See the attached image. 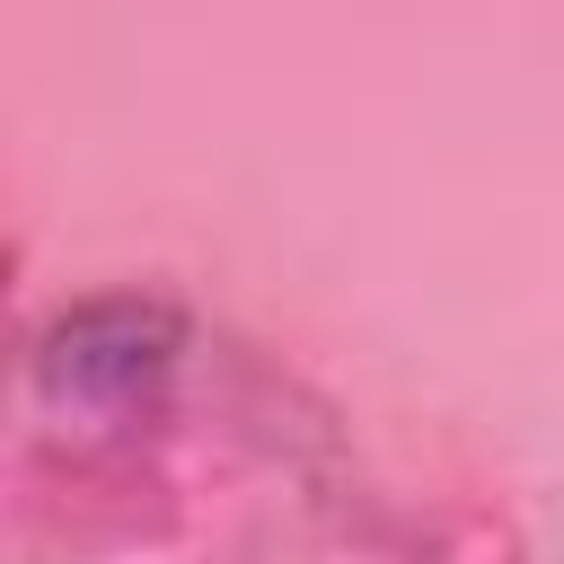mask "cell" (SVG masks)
Here are the masks:
<instances>
[{"instance_id":"obj_1","label":"cell","mask_w":564,"mask_h":564,"mask_svg":"<svg viewBox=\"0 0 564 564\" xmlns=\"http://www.w3.org/2000/svg\"><path fill=\"white\" fill-rule=\"evenodd\" d=\"M176 361V317L159 300H88L44 335V388L79 414L141 405Z\"/></svg>"}]
</instances>
